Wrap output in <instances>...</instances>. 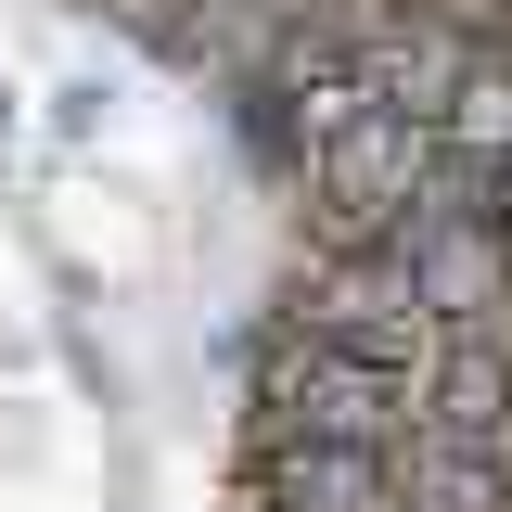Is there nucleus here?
Segmentation results:
<instances>
[{
    "mask_svg": "<svg viewBox=\"0 0 512 512\" xmlns=\"http://www.w3.org/2000/svg\"><path fill=\"white\" fill-rule=\"evenodd\" d=\"M0 154H13V90H0Z\"/></svg>",
    "mask_w": 512,
    "mask_h": 512,
    "instance_id": "9",
    "label": "nucleus"
},
{
    "mask_svg": "<svg viewBox=\"0 0 512 512\" xmlns=\"http://www.w3.org/2000/svg\"><path fill=\"white\" fill-rule=\"evenodd\" d=\"M436 154H461V167H500L512 154V39H474L461 90L436 103Z\"/></svg>",
    "mask_w": 512,
    "mask_h": 512,
    "instance_id": "7",
    "label": "nucleus"
},
{
    "mask_svg": "<svg viewBox=\"0 0 512 512\" xmlns=\"http://www.w3.org/2000/svg\"><path fill=\"white\" fill-rule=\"evenodd\" d=\"M384 256L410 269V308L436 320V333H487V320H512V244H500V231H436V218H410Z\"/></svg>",
    "mask_w": 512,
    "mask_h": 512,
    "instance_id": "4",
    "label": "nucleus"
},
{
    "mask_svg": "<svg viewBox=\"0 0 512 512\" xmlns=\"http://www.w3.org/2000/svg\"><path fill=\"white\" fill-rule=\"evenodd\" d=\"M244 512H384V448H244Z\"/></svg>",
    "mask_w": 512,
    "mask_h": 512,
    "instance_id": "5",
    "label": "nucleus"
},
{
    "mask_svg": "<svg viewBox=\"0 0 512 512\" xmlns=\"http://www.w3.org/2000/svg\"><path fill=\"white\" fill-rule=\"evenodd\" d=\"M384 512H512V448L397 436L384 448Z\"/></svg>",
    "mask_w": 512,
    "mask_h": 512,
    "instance_id": "6",
    "label": "nucleus"
},
{
    "mask_svg": "<svg viewBox=\"0 0 512 512\" xmlns=\"http://www.w3.org/2000/svg\"><path fill=\"white\" fill-rule=\"evenodd\" d=\"M52 128H64V141H103V77H64V90H52Z\"/></svg>",
    "mask_w": 512,
    "mask_h": 512,
    "instance_id": "8",
    "label": "nucleus"
},
{
    "mask_svg": "<svg viewBox=\"0 0 512 512\" xmlns=\"http://www.w3.org/2000/svg\"><path fill=\"white\" fill-rule=\"evenodd\" d=\"M423 167H436V128H423V116H359V128H333V141L308 154L320 244H333V256H346V244H397Z\"/></svg>",
    "mask_w": 512,
    "mask_h": 512,
    "instance_id": "3",
    "label": "nucleus"
},
{
    "mask_svg": "<svg viewBox=\"0 0 512 512\" xmlns=\"http://www.w3.org/2000/svg\"><path fill=\"white\" fill-rule=\"evenodd\" d=\"M231 372H244V448H397L410 436V384L308 346L282 308L231 333Z\"/></svg>",
    "mask_w": 512,
    "mask_h": 512,
    "instance_id": "1",
    "label": "nucleus"
},
{
    "mask_svg": "<svg viewBox=\"0 0 512 512\" xmlns=\"http://www.w3.org/2000/svg\"><path fill=\"white\" fill-rule=\"evenodd\" d=\"M282 320L308 333V346H333V359H372V372H423V346H436V320L410 308V269L384 244H308V269H295V295H282Z\"/></svg>",
    "mask_w": 512,
    "mask_h": 512,
    "instance_id": "2",
    "label": "nucleus"
}]
</instances>
